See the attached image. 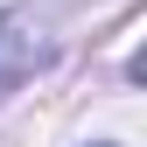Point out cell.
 Masks as SVG:
<instances>
[{"label":"cell","instance_id":"6da1fadb","mask_svg":"<svg viewBox=\"0 0 147 147\" xmlns=\"http://www.w3.org/2000/svg\"><path fill=\"white\" fill-rule=\"evenodd\" d=\"M42 63H49L42 28H28V14H7V21H0V98H7L28 70H42Z\"/></svg>","mask_w":147,"mask_h":147}]
</instances>
